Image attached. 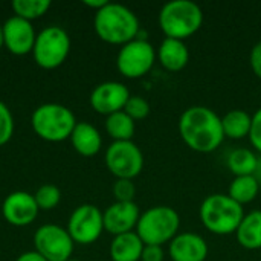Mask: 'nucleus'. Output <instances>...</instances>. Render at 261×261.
<instances>
[{"label": "nucleus", "instance_id": "34", "mask_svg": "<svg viewBox=\"0 0 261 261\" xmlns=\"http://www.w3.org/2000/svg\"><path fill=\"white\" fill-rule=\"evenodd\" d=\"M83 3H84L86 6H89V8H93L95 12H96V11H99L101 8H104L109 2H107V0H84Z\"/></svg>", "mask_w": 261, "mask_h": 261}, {"label": "nucleus", "instance_id": "13", "mask_svg": "<svg viewBox=\"0 0 261 261\" xmlns=\"http://www.w3.org/2000/svg\"><path fill=\"white\" fill-rule=\"evenodd\" d=\"M3 26V46L14 55H26L32 52L35 44V29L29 20L12 15L6 18Z\"/></svg>", "mask_w": 261, "mask_h": 261}, {"label": "nucleus", "instance_id": "28", "mask_svg": "<svg viewBox=\"0 0 261 261\" xmlns=\"http://www.w3.org/2000/svg\"><path fill=\"white\" fill-rule=\"evenodd\" d=\"M14 135V118L9 107L0 101V145L9 142Z\"/></svg>", "mask_w": 261, "mask_h": 261}, {"label": "nucleus", "instance_id": "31", "mask_svg": "<svg viewBox=\"0 0 261 261\" xmlns=\"http://www.w3.org/2000/svg\"><path fill=\"white\" fill-rule=\"evenodd\" d=\"M165 258V251L162 246H154V245H145L141 261H164Z\"/></svg>", "mask_w": 261, "mask_h": 261}, {"label": "nucleus", "instance_id": "12", "mask_svg": "<svg viewBox=\"0 0 261 261\" xmlns=\"http://www.w3.org/2000/svg\"><path fill=\"white\" fill-rule=\"evenodd\" d=\"M130 96V90L125 84L119 81H106L92 90L89 101L96 113L110 116L124 110Z\"/></svg>", "mask_w": 261, "mask_h": 261}, {"label": "nucleus", "instance_id": "27", "mask_svg": "<svg viewBox=\"0 0 261 261\" xmlns=\"http://www.w3.org/2000/svg\"><path fill=\"white\" fill-rule=\"evenodd\" d=\"M150 102L142 98V96H138V95H132L124 107V112L136 122V121H141V119H145L148 115H150Z\"/></svg>", "mask_w": 261, "mask_h": 261}, {"label": "nucleus", "instance_id": "29", "mask_svg": "<svg viewBox=\"0 0 261 261\" xmlns=\"http://www.w3.org/2000/svg\"><path fill=\"white\" fill-rule=\"evenodd\" d=\"M113 196L116 202H135L136 187L130 179H116L113 184Z\"/></svg>", "mask_w": 261, "mask_h": 261}, {"label": "nucleus", "instance_id": "20", "mask_svg": "<svg viewBox=\"0 0 261 261\" xmlns=\"http://www.w3.org/2000/svg\"><path fill=\"white\" fill-rule=\"evenodd\" d=\"M236 236L242 248L248 251L261 249V211H251L249 214H245Z\"/></svg>", "mask_w": 261, "mask_h": 261}, {"label": "nucleus", "instance_id": "32", "mask_svg": "<svg viewBox=\"0 0 261 261\" xmlns=\"http://www.w3.org/2000/svg\"><path fill=\"white\" fill-rule=\"evenodd\" d=\"M249 64L257 78L261 80V41L255 43L249 54Z\"/></svg>", "mask_w": 261, "mask_h": 261}, {"label": "nucleus", "instance_id": "19", "mask_svg": "<svg viewBox=\"0 0 261 261\" xmlns=\"http://www.w3.org/2000/svg\"><path fill=\"white\" fill-rule=\"evenodd\" d=\"M144 246L135 231L116 236L110 243V258L112 261H141Z\"/></svg>", "mask_w": 261, "mask_h": 261}, {"label": "nucleus", "instance_id": "18", "mask_svg": "<svg viewBox=\"0 0 261 261\" xmlns=\"http://www.w3.org/2000/svg\"><path fill=\"white\" fill-rule=\"evenodd\" d=\"M69 139L75 151L86 158L98 154L102 147V136L99 130L90 122H76Z\"/></svg>", "mask_w": 261, "mask_h": 261}, {"label": "nucleus", "instance_id": "33", "mask_svg": "<svg viewBox=\"0 0 261 261\" xmlns=\"http://www.w3.org/2000/svg\"><path fill=\"white\" fill-rule=\"evenodd\" d=\"M15 261H47V260H46V258H43L37 251H28V252H23L21 255H18Z\"/></svg>", "mask_w": 261, "mask_h": 261}, {"label": "nucleus", "instance_id": "8", "mask_svg": "<svg viewBox=\"0 0 261 261\" xmlns=\"http://www.w3.org/2000/svg\"><path fill=\"white\" fill-rule=\"evenodd\" d=\"M156 61L154 46L147 38H136L121 46L116 57V67L122 76L136 80L147 75Z\"/></svg>", "mask_w": 261, "mask_h": 261}, {"label": "nucleus", "instance_id": "14", "mask_svg": "<svg viewBox=\"0 0 261 261\" xmlns=\"http://www.w3.org/2000/svg\"><path fill=\"white\" fill-rule=\"evenodd\" d=\"M38 205L34 194L26 191H14L6 196L2 205V214L5 220L12 226H28L38 216Z\"/></svg>", "mask_w": 261, "mask_h": 261}, {"label": "nucleus", "instance_id": "11", "mask_svg": "<svg viewBox=\"0 0 261 261\" xmlns=\"http://www.w3.org/2000/svg\"><path fill=\"white\" fill-rule=\"evenodd\" d=\"M66 229L73 243L92 245L101 237L104 231L102 211L92 203L80 205L70 214Z\"/></svg>", "mask_w": 261, "mask_h": 261}, {"label": "nucleus", "instance_id": "17", "mask_svg": "<svg viewBox=\"0 0 261 261\" xmlns=\"http://www.w3.org/2000/svg\"><path fill=\"white\" fill-rule=\"evenodd\" d=\"M156 58L165 70L179 72L187 67L190 61V50L185 41L164 38L156 49Z\"/></svg>", "mask_w": 261, "mask_h": 261}, {"label": "nucleus", "instance_id": "9", "mask_svg": "<svg viewBox=\"0 0 261 261\" xmlns=\"http://www.w3.org/2000/svg\"><path fill=\"white\" fill-rule=\"evenodd\" d=\"M106 165L116 179L133 180L144 168V154L133 141H113L106 151Z\"/></svg>", "mask_w": 261, "mask_h": 261}, {"label": "nucleus", "instance_id": "3", "mask_svg": "<svg viewBox=\"0 0 261 261\" xmlns=\"http://www.w3.org/2000/svg\"><path fill=\"white\" fill-rule=\"evenodd\" d=\"M158 23L165 38L185 41L202 28L203 11L191 0H171L161 8Z\"/></svg>", "mask_w": 261, "mask_h": 261}, {"label": "nucleus", "instance_id": "10", "mask_svg": "<svg viewBox=\"0 0 261 261\" xmlns=\"http://www.w3.org/2000/svg\"><path fill=\"white\" fill-rule=\"evenodd\" d=\"M35 251L47 261H69L73 254V240L67 229L58 225H41L34 236Z\"/></svg>", "mask_w": 261, "mask_h": 261}, {"label": "nucleus", "instance_id": "25", "mask_svg": "<svg viewBox=\"0 0 261 261\" xmlns=\"http://www.w3.org/2000/svg\"><path fill=\"white\" fill-rule=\"evenodd\" d=\"M50 8L49 0H14L12 2V9L14 15L21 17L24 20H34L41 15H44Z\"/></svg>", "mask_w": 261, "mask_h": 261}, {"label": "nucleus", "instance_id": "2", "mask_svg": "<svg viewBox=\"0 0 261 261\" xmlns=\"http://www.w3.org/2000/svg\"><path fill=\"white\" fill-rule=\"evenodd\" d=\"M93 26L102 41L118 46L136 40L141 32L138 15L125 5L112 2L95 12Z\"/></svg>", "mask_w": 261, "mask_h": 261}, {"label": "nucleus", "instance_id": "1", "mask_svg": "<svg viewBox=\"0 0 261 261\" xmlns=\"http://www.w3.org/2000/svg\"><path fill=\"white\" fill-rule=\"evenodd\" d=\"M179 133L185 145L197 153H213L225 139L222 118L205 106L184 110L179 118Z\"/></svg>", "mask_w": 261, "mask_h": 261}, {"label": "nucleus", "instance_id": "4", "mask_svg": "<svg viewBox=\"0 0 261 261\" xmlns=\"http://www.w3.org/2000/svg\"><path fill=\"white\" fill-rule=\"evenodd\" d=\"M199 216L205 229L216 236H231L236 234L240 226L245 211L240 203L232 200L228 194L216 193L203 199Z\"/></svg>", "mask_w": 261, "mask_h": 261}, {"label": "nucleus", "instance_id": "7", "mask_svg": "<svg viewBox=\"0 0 261 261\" xmlns=\"http://www.w3.org/2000/svg\"><path fill=\"white\" fill-rule=\"evenodd\" d=\"M70 52V37L60 26H47L37 34L32 55L43 69H55L64 63Z\"/></svg>", "mask_w": 261, "mask_h": 261}, {"label": "nucleus", "instance_id": "37", "mask_svg": "<svg viewBox=\"0 0 261 261\" xmlns=\"http://www.w3.org/2000/svg\"><path fill=\"white\" fill-rule=\"evenodd\" d=\"M69 261H81V260H75V258H70V260Z\"/></svg>", "mask_w": 261, "mask_h": 261}, {"label": "nucleus", "instance_id": "35", "mask_svg": "<svg viewBox=\"0 0 261 261\" xmlns=\"http://www.w3.org/2000/svg\"><path fill=\"white\" fill-rule=\"evenodd\" d=\"M254 176H255V179L258 180V184H260V188H261V156H258V164H257V170H255Z\"/></svg>", "mask_w": 261, "mask_h": 261}, {"label": "nucleus", "instance_id": "36", "mask_svg": "<svg viewBox=\"0 0 261 261\" xmlns=\"http://www.w3.org/2000/svg\"><path fill=\"white\" fill-rule=\"evenodd\" d=\"M3 46V26L0 24V49Z\"/></svg>", "mask_w": 261, "mask_h": 261}, {"label": "nucleus", "instance_id": "21", "mask_svg": "<svg viewBox=\"0 0 261 261\" xmlns=\"http://www.w3.org/2000/svg\"><path fill=\"white\" fill-rule=\"evenodd\" d=\"M251 125H252V115H249L246 110L242 109L229 110L222 116V127H223L225 138L234 141L249 138Z\"/></svg>", "mask_w": 261, "mask_h": 261}, {"label": "nucleus", "instance_id": "15", "mask_svg": "<svg viewBox=\"0 0 261 261\" xmlns=\"http://www.w3.org/2000/svg\"><path fill=\"white\" fill-rule=\"evenodd\" d=\"M139 217V206L135 202H115L102 213L104 231L113 237L133 232Z\"/></svg>", "mask_w": 261, "mask_h": 261}, {"label": "nucleus", "instance_id": "5", "mask_svg": "<svg viewBox=\"0 0 261 261\" xmlns=\"http://www.w3.org/2000/svg\"><path fill=\"white\" fill-rule=\"evenodd\" d=\"M179 213L171 206L158 205L141 214L135 232L139 236L144 245L164 246L179 234Z\"/></svg>", "mask_w": 261, "mask_h": 261}, {"label": "nucleus", "instance_id": "16", "mask_svg": "<svg viewBox=\"0 0 261 261\" xmlns=\"http://www.w3.org/2000/svg\"><path fill=\"white\" fill-rule=\"evenodd\" d=\"M210 248L206 240L196 232H179L168 243V255L171 261H205Z\"/></svg>", "mask_w": 261, "mask_h": 261}, {"label": "nucleus", "instance_id": "6", "mask_svg": "<svg viewBox=\"0 0 261 261\" xmlns=\"http://www.w3.org/2000/svg\"><path fill=\"white\" fill-rule=\"evenodd\" d=\"M31 125L41 139L49 142H60L69 139L75 125L76 119L70 109L63 104L57 102H46L38 106L32 116Z\"/></svg>", "mask_w": 261, "mask_h": 261}, {"label": "nucleus", "instance_id": "23", "mask_svg": "<svg viewBox=\"0 0 261 261\" xmlns=\"http://www.w3.org/2000/svg\"><path fill=\"white\" fill-rule=\"evenodd\" d=\"M260 190V184L255 176H237L229 184L228 196L243 206L254 202Z\"/></svg>", "mask_w": 261, "mask_h": 261}, {"label": "nucleus", "instance_id": "26", "mask_svg": "<svg viewBox=\"0 0 261 261\" xmlns=\"http://www.w3.org/2000/svg\"><path fill=\"white\" fill-rule=\"evenodd\" d=\"M34 199L38 205L40 210L43 211H49V210H54L60 200H61V191L57 185H52V184H44L41 185L35 194H34Z\"/></svg>", "mask_w": 261, "mask_h": 261}, {"label": "nucleus", "instance_id": "30", "mask_svg": "<svg viewBox=\"0 0 261 261\" xmlns=\"http://www.w3.org/2000/svg\"><path fill=\"white\" fill-rule=\"evenodd\" d=\"M249 141H251V145L254 147V150L261 156V107L252 115Z\"/></svg>", "mask_w": 261, "mask_h": 261}, {"label": "nucleus", "instance_id": "22", "mask_svg": "<svg viewBox=\"0 0 261 261\" xmlns=\"http://www.w3.org/2000/svg\"><path fill=\"white\" fill-rule=\"evenodd\" d=\"M257 164H258V154L254 150L245 147L234 148L226 158V165L229 171L234 174V177L254 176L257 170Z\"/></svg>", "mask_w": 261, "mask_h": 261}, {"label": "nucleus", "instance_id": "24", "mask_svg": "<svg viewBox=\"0 0 261 261\" xmlns=\"http://www.w3.org/2000/svg\"><path fill=\"white\" fill-rule=\"evenodd\" d=\"M135 130V121L124 110L116 112L106 119V132L113 141H132Z\"/></svg>", "mask_w": 261, "mask_h": 261}]
</instances>
